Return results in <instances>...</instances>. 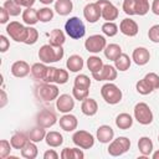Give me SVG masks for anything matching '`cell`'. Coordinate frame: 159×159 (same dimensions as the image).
<instances>
[{
  "label": "cell",
  "instance_id": "6da1fadb",
  "mask_svg": "<svg viewBox=\"0 0 159 159\" xmlns=\"http://www.w3.org/2000/svg\"><path fill=\"white\" fill-rule=\"evenodd\" d=\"M63 48L62 46H52L50 43L43 45L39 50V58L43 63H53L60 61L63 57Z\"/></svg>",
  "mask_w": 159,
  "mask_h": 159
},
{
  "label": "cell",
  "instance_id": "7a4b0ae2",
  "mask_svg": "<svg viewBox=\"0 0 159 159\" xmlns=\"http://www.w3.org/2000/svg\"><path fill=\"white\" fill-rule=\"evenodd\" d=\"M65 30H66V34L73 39V40H78V39H82L86 34V27H84V24L83 21L77 17V16H72L70 17L66 24H65Z\"/></svg>",
  "mask_w": 159,
  "mask_h": 159
},
{
  "label": "cell",
  "instance_id": "3957f363",
  "mask_svg": "<svg viewBox=\"0 0 159 159\" xmlns=\"http://www.w3.org/2000/svg\"><path fill=\"white\" fill-rule=\"evenodd\" d=\"M101 94L103 97V99L106 101V103L108 104H117L122 101V91L119 89L118 86H116L114 83H106L102 86L101 88Z\"/></svg>",
  "mask_w": 159,
  "mask_h": 159
},
{
  "label": "cell",
  "instance_id": "277c9868",
  "mask_svg": "<svg viewBox=\"0 0 159 159\" xmlns=\"http://www.w3.org/2000/svg\"><path fill=\"white\" fill-rule=\"evenodd\" d=\"M133 113H134V119L143 125H148L153 122V112L149 108V106L144 102L137 103L134 106Z\"/></svg>",
  "mask_w": 159,
  "mask_h": 159
},
{
  "label": "cell",
  "instance_id": "5b68a950",
  "mask_svg": "<svg viewBox=\"0 0 159 159\" xmlns=\"http://www.w3.org/2000/svg\"><path fill=\"white\" fill-rule=\"evenodd\" d=\"M129 148H130V140L127 137H118L109 143L108 154L112 157H119L127 153Z\"/></svg>",
  "mask_w": 159,
  "mask_h": 159
},
{
  "label": "cell",
  "instance_id": "8992f818",
  "mask_svg": "<svg viewBox=\"0 0 159 159\" xmlns=\"http://www.w3.org/2000/svg\"><path fill=\"white\" fill-rule=\"evenodd\" d=\"M67 81H68V72L66 70L57 68V67H51V66L47 67V72H46V77L43 80V82L65 84Z\"/></svg>",
  "mask_w": 159,
  "mask_h": 159
},
{
  "label": "cell",
  "instance_id": "52a82bcc",
  "mask_svg": "<svg viewBox=\"0 0 159 159\" xmlns=\"http://www.w3.org/2000/svg\"><path fill=\"white\" fill-rule=\"evenodd\" d=\"M7 35L16 42H25L26 35H27V27H25L22 24L17 21H11L6 26Z\"/></svg>",
  "mask_w": 159,
  "mask_h": 159
},
{
  "label": "cell",
  "instance_id": "ba28073f",
  "mask_svg": "<svg viewBox=\"0 0 159 159\" xmlns=\"http://www.w3.org/2000/svg\"><path fill=\"white\" fill-rule=\"evenodd\" d=\"M72 142L81 149H89L94 145V137L87 130H77L72 135Z\"/></svg>",
  "mask_w": 159,
  "mask_h": 159
},
{
  "label": "cell",
  "instance_id": "9c48e42d",
  "mask_svg": "<svg viewBox=\"0 0 159 159\" xmlns=\"http://www.w3.org/2000/svg\"><path fill=\"white\" fill-rule=\"evenodd\" d=\"M107 46V41L106 37L102 35H91L86 41H84V47L88 52L92 53H98L101 51H103Z\"/></svg>",
  "mask_w": 159,
  "mask_h": 159
},
{
  "label": "cell",
  "instance_id": "30bf717a",
  "mask_svg": "<svg viewBox=\"0 0 159 159\" xmlns=\"http://www.w3.org/2000/svg\"><path fill=\"white\" fill-rule=\"evenodd\" d=\"M97 4H98L99 10H101V17H103L106 21L117 20L119 11L109 0H98Z\"/></svg>",
  "mask_w": 159,
  "mask_h": 159
},
{
  "label": "cell",
  "instance_id": "8fae6325",
  "mask_svg": "<svg viewBox=\"0 0 159 159\" xmlns=\"http://www.w3.org/2000/svg\"><path fill=\"white\" fill-rule=\"evenodd\" d=\"M37 93H39V97L45 101V102H51L53 99H57L58 97V88L56 84H52V83H47L45 82L43 84H41L39 88H37Z\"/></svg>",
  "mask_w": 159,
  "mask_h": 159
},
{
  "label": "cell",
  "instance_id": "7c38bea8",
  "mask_svg": "<svg viewBox=\"0 0 159 159\" xmlns=\"http://www.w3.org/2000/svg\"><path fill=\"white\" fill-rule=\"evenodd\" d=\"M92 77L97 81H114L117 78V68L112 65H103L98 72L92 73Z\"/></svg>",
  "mask_w": 159,
  "mask_h": 159
},
{
  "label": "cell",
  "instance_id": "4fadbf2b",
  "mask_svg": "<svg viewBox=\"0 0 159 159\" xmlns=\"http://www.w3.org/2000/svg\"><path fill=\"white\" fill-rule=\"evenodd\" d=\"M56 122H57V117H56V114H55L52 111H50V109H42L41 112L37 113L36 123H37V125H40V127L50 128V127H52Z\"/></svg>",
  "mask_w": 159,
  "mask_h": 159
},
{
  "label": "cell",
  "instance_id": "5bb4252c",
  "mask_svg": "<svg viewBox=\"0 0 159 159\" xmlns=\"http://www.w3.org/2000/svg\"><path fill=\"white\" fill-rule=\"evenodd\" d=\"M56 108L61 113H70L75 108V99L70 94H60L56 99Z\"/></svg>",
  "mask_w": 159,
  "mask_h": 159
},
{
  "label": "cell",
  "instance_id": "9a60e30c",
  "mask_svg": "<svg viewBox=\"0 0 159 159\" xmlns=\"http://www.w3.org/2000/svg\"><path fill=\"white\" fill-rule=\"evenodd\" d=\"M83 16L89 24H94L101 17V10L97 2H89L83 9Z\"/></svg>",
  "mask_w": 159,
  "mask_h": 159
},
{
  "label": "cell",
  "instance_id": "2e32d148",
  "mask_svg": "<svg viewBox=\"0 0 159 159\" xmlns=\"http://www.w3.org/2000/svg\"><path fill=\"white\" fill-rule=\"evenodd\" d=\"M119 31L125 35V36H129V37H133L138 34L139 31V27H138V24L132 20V19H123L119 24Z\"/></svg>",
  "mask_w": 159,
  "mask_h": 159
},
{
  "label": "cell",
  "instance_id": "e0dca14e",
  "mask_svg": "<svg viewBox=\"0 0 159 159\" xmlns=\"http://www.w3.org/2000/svg\"><path fill=\"white\" fill-rule=\"evenodd\" d=\"M30 72H31L30 65H29L26 61H22V60L14 62L12 66H11V73H12V76H15V77H17V78L26 77Z\"/></svg>",
  "mask_w": 159,
  "mask_h": 159
},
{
  "label": "cell",
  "instance_id": "ac0fdd59",
  "mask_svg": "<svg viewBox=\"0 0 159 159\" xmlns=\"http://www.w3.org/2000/svg\"><path fill=\"white\" fill-rule=\"evenodd\" d=\"M132 60L138 66H144L150 60V53L145 47H137L132 53Z\"/></svg>",
  "mask_w": 159,
  "mask_h": 159
},
{
  "label": "cell",
  "instance_id": "d6986e66",
  "mask_svg": "<svg viewBox=\"0 0 159 159\" xmlns=\"http://www.w3.org/2000/svg\"><path fill=\"white\" fill-rule=\"evenodd\" d=\"M58 123H60V127H61L65 132H72V130H75V129L77 128V125H78V120H77L76 116L70 114V113H65V114L60 118Z\"/></svg>",
  "mask_w": 159,
  "mask_h": 159
},
{
  "label": "cell",
  "instance_id": "ffe728a7",
  "mask_svg": "<svg viewBox=\"0 0 159 159\" xmlns=\"http://www.w3.org/2000/svg\"><path fill=\"white\" fill-rule=\"evenodd\" d=\"M96 135L101 143H111L113 140V137H114V130L112 129V127L103 124V125L98 127Z\"/></svg>",
  "mask_w": 159,
  "mask_h": 159
},
{
  "label": "cell",
  "instance_id": "44dd1931",
  "mask_svg": "<svg viewBox=\"0 0 159 159\" xmlns=\"http://www.w3.org/2000/svg\"><path fill=\"white\" fill-rule=\"evenodd\" d=\"M81 111H82V113L84 116H88V117L94 116L97 113V111H98V104H97L96 99L89 98V97L83 99L82 104H81Z\"/></svg>",
  "mask_w": 159,
  "mask_h": 159
},
{
  "label": "cell",
  "instance_id": "7402d4cb",
  "mask_svg": "<svg viewBox=\"0 0 159 159\" xmlns=\"http://www.w3.org/2000/svg\"><path fill=\"white\" fill-rule=\"evenodd\" d=\"M83 58L80 56V55H72L68 57L67 62H66V66L67 68L71 71V72H78L83 68Z\"/></svg>",
  "mask_w": 159,
  "mask_h": 159
},
{
  "label": "cell",
  "instance_id": "603a6c76",
  "mask_svg": "<svg viewBox=\"0 0 159 159\" xmlns=\"http://www.w3.org/2000/svg\"><path fill=\"white\" fill-rule=\"evenodd\" d=\"M73 9V4L71 0H57L55 2V10L58 15L66 16L68 15Z\"/></svg>",
  "mask_w": 159,
  "mask_h": 159
},
{
  "label": "cell",
  "instance_id": "cb8c5ba5",
  "mask_svg": "<svg viewBox=\"0 0 159 159\" xmlns=\"http://www.w3.org/2000/svg\"><path fill=\"white\" fill-rule=\"evenodd\" d=\"M45 140H46V144H47L48 147L57 148V147H60V145L63 143V137H62L58 132L51 130V132H48V133L46 134Z\"/></svg>",
  "mask_w": 159,
  "mask_h": 159
},
{
  "label": "cell",
  "instance_id": "d4e9b609",
  "mask_svg": "<svg viewBox=\"0 0 159 159\" xmlns=\"http://www.w3.org/2000/svg\"><path fill=\"white\" fill-rule=\"evenodd\" d=\"M138 149L143 154V157H148L153 152V142L149 137H142L138 140Z\"/></svg>",
  "mask_w": 159,
  "mask_h": 159
},
{
  "label": "cell",
  "instance_id": "484cf974",
  "mask_svg": "<svg viewBox=\"0 0 159 159\" xmlns=\"http://www.w3.org/2000/svg\"><path fill=\"white\" fill-rule=\"evenodd\" d=\"M30 139H29V135H26L25 133H15L12 137H11V139H10V143H11V145H12V148L14 149H22L24 147H25V144L29 142Z\"/></svg>",
  "mask_w": 159,
  "mask_h": 159
},
{
  "label": "cell",
  "instance_id": "4316f807",
  "mask_svg": "<svg viewBox=\"0 0 159 159\" xmlns=\"http://www.w3.org/2000/svg\"><path fill=\"white\" fill-rule=\"evenodd\" d=\"M22 20L26 25L32 26L35 24H37L39 21V16H37V10L32 9V7H26L22 11Z\"/></svg>",
  "mask_w": 159,
  "mask_h": 159
},
{
  "label": "cell",
  "instance_id": "83f0119b",
  "mask_svg": "<svg viewBox=\"0 0 159 159\" xmlns=\"http://www.w3.org/2000/svg\"><path fill=\"white\" fill-rule=\"evenodd\" d=\"M116 125L119 129H129L133 125V118L128 113H120L116 118Z\"/></svg>",
  "mask_w": 159,
  "mask_h": 159
},
{
  "label": "cell",
  "instance_id": "f1b7e54d",
  "mask_svg": "<svg viewBox=\"0 0 159 159\" xmlns=\"http://www.w3.org/2000/svg\"><path fill=\"white\" fill-rule=\"evenodd\" d=\"M130 58H129V56L127 55V53H120L116 60H114V67L117 68V71H122V72H124V71H127L129 67H130Z\"/></svg>",
  "mask_w": 159,
  "mask_h": 159
},
{
  "label": "cell",
  "instance_id": "f546056e",
  "mask_svg": "<svg viewBox=\"0 0 159 159\" xmlns=\"http://www.w3.org/2000/svg\"><path fill=\"white\" fill-rule=\"evenodd\" d=\"M37 153H39L37 147H36L35 142H32V140H29L25 144V147L21 149V155L26 159H35L37 157Z\"/></svg>",
  "mask_w": 159,
  "mask_h": 159
},
{
  "label": "cell",
  "instance_id": "4dcf8cb0",
  "mask_svg": "<svg viewBox=\"0 0 159 159\" xmlns=\"http://www.w3.org/2000/svg\"><path fill=\"white\" fill-rule=\"evenodd\" d=\"M50 45L52 46H62L66 41V37H65V34L62 32V30L60 29H53L51 32H50Z\"/></svg>",
  "mask_w": 159,
  "mask_h": 159
},
{
  "label": "cell",
  "instance_id": "1f68e13d",
  "mask_svg": "<svg viewBox=\"0 0 159 159\" xmlns=\"http://www.w3.org/2000/svg\"><path fill=\"white\" fill-rule=\"evenodd\" d=\"M62 159H82L84 158V153L78 148H65L61 152Z\"/></svg>",
  "mask_w": 159,
  "mask_h": 159
},
{
  "label": "cell",
  "instance_id": "d6a6232c",
  "mask_svg": "<svg viewBox=\"0 0 159 159\" xmlns=\"http://www.w3.org/2000/svg\"><path fill=\"white\" fill-rule=\"evenodd\" d=\"M47 67H48V66H46L43 62H42V63H40V62L34 63V65L31 66V75H32L36 80H41V81H43L45 77H46Z\"/></svg>",
  "mask_w": 159,
  "mask_h": 159
},
{
  "label": "cell",
  "instance_id": "836d02e7",
  "mask_svg": "<svg viewBox=\"0 0 159 159\" xmlns=\"http://www.w3.org/2000/svg\"><path fill=\"white\" fill-rule=\"evenodd\" d=\"M103 51H104V56L108 60H111V61H114L122 53V48L117 43H109V45H107Z\"/></svg>",
  "mask_w": 159,
  "mask_h": 159
},
{
  "label": "cell",
  "instance_id": "e575fe53",
  "mask_svg": "<svg viewBox=\"0 0 159 159\" xmlns=\"http://www.w3.org/2000/svg\"><path fill=\"white\" fill-rule=\"evenodd\" d=\"M45 129H46V128L40 127V125L32 128V129L29 132V134H27V135H29V139L32 140V142H35V143L41 142L42 139H45V137H46V134H47Z\"/></svg>",
  "mask_w": 159,
  "mask_h": 159
},
{
  "label": "cell",
  "instance_id": "d590c367",
  "mask_svg": "<svg viewBox=\"0 0 159 159\" xmlns=\"http://www.w3.org/2000/svg\"><path fill=\"white\" fill-rule=\"evenodd\" d=\"M103 61H102V58L101 57H97V56H91V57H88V60H87V67H88V70L92 72V73H96V72H98L102 67H103Z\"/></svg>",
  "mask_w": 159,
  "mask_h": 159
},
{
  "label": "cell",
  "instance_id": "8d00e7d4",
  "mask_svg": "<svg viewBox=\"0 0 159 159\" xmlns=\"http://www.w3.org/2000/svg\"><path fill=\"white\" fill-rule=\"evenodd\" d=\"M135 88H137V92L140 93V94H143V96H147V94H149V93H152L154 91V87L145 78L139 80L137 82V84H135Z\"/></svg>",
  "mask_w": 159,
  "mask_h": 159
},
{
  "label": "cell",
  "instance_id": "74e56055",
  "mask_svg": "<svg viewBox=\"0 0 159 159\" xmlns=\"http://www.w3.org/2000/svg\"><path fill=\"white\" fill-rule=\"evenodd\" d=\"M73 87L82 88V89H89V87H91V80H89V77L86 76V75H78V76H76L75 82H73Z\"/></svg>",
  "mask_w": 159,
  "mask_h": 159
},
{
  "label": "cell",
  "instance_id": "f35d334b",
  "mask_svg": "<svg viewBox=\"0 0 159 159\" xmlns=\"http://www.w3.org/2000/svg\"><path fill=\"white\" fill-rule=\"evenodd\" d=\"M102 32H103L106 36L113 37V36H116L117 32H118V26H117L113 21H106V22L102 25Z\"/></svg>",
  "mask_w": 159,
  "mask_h": 159
},
{
  "label": "cell",
  "instance_id": "ab89813d",
  "mask_svg": "<svg viewBox=\"0 0 159 159\" xmlns=\"http://www.w3.org/2000/svg\"><path fill=\"white\" fill-rule=\"evenodd\" d=\"M2 6L7 10V12L10 14V16H17L21 12V6L17 5L14 0H6Z\"/></svg>",
  "mask_w": 159,
  "mask_h": 159
},
{
  "label": "cell",
  "instance_id": "60d3db41",
  "mask_svg": "<svg viewBox=\"0 0 159 159\" xmlns=\"http://www.w3.org/2000/svg\"><path fill=\"white\" fill-rule=\"evenodd\" d=\"M37 16H39V21L48 22L53 19V10H51L50 7H42L37 10Z\"/></svg>",
  "mask_w": 159,
  "mask_h": 159
},
{
  "label": "cell",
  "instance_id": "b9f144b4",
  "mask_svg": "<svg viewBox=\"0 0 159 159\" xmlns=\"http://www.w3.org/2000/svg\"><path fill=\"white\" fill-rule=\"evenodd\" d=\"M135 1V15L143 16L149 11V1L148 0H134Z\"/></svg>",
  "mask_w": 159,
  "mask_h": 159
},
{
  "label": "cell",
  "instance_id": "7bdbcfd3",
  "mask_svg": "<svg viewBox=\"0 0 159 159\" xmlns=\"http://www.w3.org/2000/svg\"><path fill=\"white\" fill-rule=\"evenodd\" d=\"M37 39H39V31L32 26H27V35H26V40L24 43L34 45V43H36Z\"/></svg>",
  "mask_w": 159,
  "mask_h": 159
},
{
  "label": "cell",
  "instance_id": "ee69618b",
  "mask_svg": "<svg viewBox=\"0 0 159 159\" xmlns=\"http://www.w3.org/2000/svg\"><path fill=\"white\" fill-rule=\"evenodd\" d=\"M11 148H12V145H11V143L9 140L1 139V142H0V158L1 159L7 158V155L11 152Z\"/></svg>",
  "mask_w": 159,
  "mask_h": 159
},
{
  "label": "cell",
  "instance_id": "f6af8a7d",
  "mask_svg": "<svg viewBox=\"0 0 159 159\" xmlns=\"http://www.w3.org/2000/svg\"><path fill=\"white\" fill-rule=\"evenodd\" d=\"M122 7L127 15H129V16L135 15V1L134 0H124Z\"/></svg>",
  "mask_w": 159,
  "mask_h": 159
},
{
  "label": "cell",
  "instance_id": "bcb514c9",
  "mask_svg": "<svg viewBox=\"0 0 159 159\" xmlns=\"http://www.w3.org/2000/svg\"><path fill=\"white\" fill-rule=\"evenodd\" d=\"M148 37L152 42L159 43V24L153 25L148 31Z\"/></svg>",
  "mask_w": 159,
  "mask_h": 159
},
{
  "label": "cell",
  "instance_id": "7dc6e473",
  "mask_svg": "<svg viewBox=\"0 0 159 159\" xmlns=\"http://www.w3.org/2000/svg\"><path fill=\"white\" fill-rule=\"evenodd\" d=\"M72 94L75 97V99H78V101H83L88 97L89 94V89H82V88H77V87H73L72 89Z\"/></svg>",
  "mask_w": 159,
  "mask_h": 159
},
{
  "label": "cell",
  "instance_id": "c3c4849f",
  "mask_svg": "<svg viewBox=\"0 0 159 159\" xmlns=\"http://www.w3.org/2000/svg\"><path fill=\"white\" fill-rule=\"evenodd\" d=\"M144 78L154 87V89H157V88H159V76L157 75V73H154V72H149V73H147L145 76H144Z\"/></svg>",
  "mask_w": 159,
  "mask_h": 159
},
{
  "label": "cell",
  "instance_id": "681fc988",
  "mask_svg": "<svg viewBox=\"0 0 159 159\" xmlns=\"http://www.w3.org/2000/svg\"><path fill=\"white\" fill-rule=\"evenodd\" d=\"M9 47H10V42H9L7 37L4 36V35H0V51L6 52Z\"/></svg>",
  "mask_w": 159,
  "mask_h": 159
},
{
  "label": "cell",
  "instance_id": "f907efd6",
  "mask_svg": "<svg viewBox=\"0 0 159 159\" xmlns=\"http://www.w3.org/2000/svg\"><path fill=\"white\" fill-rule=\"evenodd\" d=\"M9 17H10V14L7 12V10L4 6H1L0 7V24H6Z\"/></svg>",
  "mask_w": 159,
  "mask_h": 159
},
{
  "label": "cell",
  "instance_id": "816d5d0a",
  "mask_svg": "<svg viewBox=\"0 0 159 159\" xmlns=\"http://www.w3.org/2000/svg\"><path fill=\"white\" fill-rule=\"evenodd\" d=\"M14 1L21 7H32V5L35 4V0H14Z\"/></svg>",
  "mask_w": 159,
  "mask_h": 159
},
{
  "label": "cell",
  "instance_id": "f5cc1de1",
  "mask_svg": "<svg viewBox=\"0 0 159 159\" xmlns=\"http://www.w3.org/2000/svg\"><path fill=\"white\" fill-rule=\"evenodd\" d=\"M58 154L53 150V149H48L43 153V159H57Z\"/></svg>",
  "mask_w": 159,
  "mask_h": 159
},
{
  "label": "cell",
  "instance_id": "db71d44e",
  "mask_svg": "<svg viewBox=\"0 0 159 159\" xmlns=\"http://www.w3.org/2000/svg\"><path fill=\"white\" fill-rule=\"evenodd\" d=\"M152 11L154 15H159V0H154L152 2V6H150Z\"/></svg>",
  "mask_w": 159,
  "mask_h": 159
},
{
  "label": "cell",
  "instance_id": "11a10c76",
  "mask_svg": "<svg viewBox=\"0 0 159 159\" xmlns=\"http://www.w3.org/2000/svg\"><path fill=\"white\" fill-rule=\"evenodd\" d=\"M6 102H7V96H6V92H5L4 89H1V103H0V107H1V108H2V107H5Z\"/></svg>",
  "mask_w": 159,
  "mask_h": 159
},
{
  "label": "cell",
  "instance_id": "9f6ffc18",
  "mask_svg": "<svg viewBox=\"0 0 159 159\" xmlns=\"http://www.w3.org/2000/svg\"><path fill=\"white\" fill-rule=\"evenodd\" d=\"M40 2H42V4H45V5H50V4H52L55 0H39Z\"/></svg>",
  "mask_w": 159,
  "mask_h": 159
},
{
  "label": "cell",
  "instance_id": "6f0895ef",
  "mask_svg": "<svg viewBox=\"0 0 159 159\" xmlns=\"http://www.w3.org/2000/svg\"><path fill=\"white\" fill-rule=\"evenodd\" d=\"M152 157H153V159H159V150H157V152H154Z\"/></svg>",
  "mask_w": 159,
  "mask_h": 159
},
{
  "label": "cell",
  "instance_id": "680465c9",
  "mask_svg": "<svg viewBox=\"0 0 159 159\" xmlns=\"http://www.w3.org/2000/svg\"><path fill=\"white\" fill-rule=\"evenodd\" d=\"M158 142H159V135H158Z\"/></svg>",
  "mask_w": 159,
  "mask_h": 159
},
{
  "label": "cell",
  "instance_id": "91938a15",
  "mask_svg": "<svg viewBox=\"0 0 159 159\" xmlns=\"http://www.w3.org/2000/svg\"><path fill=\"white\" fill-rule=\"evenodd\" d=\"M87 1H89V0H87Z\"/></svg>",
  "mask_w": 159,
  "mask_h": 159
}]
</instances>
